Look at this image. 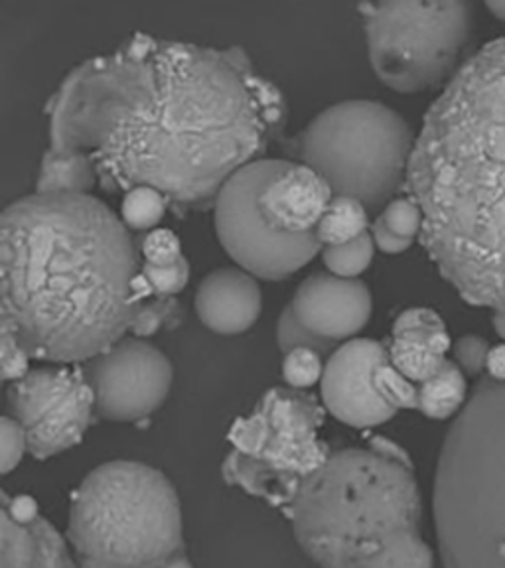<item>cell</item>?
<instances>
[{"mask_svg": "<svg viewBox=\"0 0 505 568\" xmlns=\"http://www.w3.org/2000/svg\"><path fill=\"white\" fill-rule=\"evenodd\" d=\"M34 529L40 541V555H38L36 568H75L62 535L55 531V527L48 519L38 517Z\"/></svg>", "mask_w": 505, "mask_h": 568, "instance_id": "cell-32", "label": "cell"}, {"mask_svg": "<svg viewBox=\"0 0 505 568\" xmlns=\"http://www.w3.org/2000/svg\"><path fill=\"white\" fill-rule=\"evenodd\" d=\"M28 453V438L24 428L14 418H0V471L7 476L22 462Z\"/></svg>", "mask_w": 505, "mask_h": 568, "instance_id": "cell-34", "label": "cell"}, {"mask_svg": "<svg viewBox=\"0 0 505 568\" xmlns=\"http://www.w3.org/2000/svg\"><path fill=\"white\" fill-rule=\"evenodd\" d=\"M375 248L377 247L373 243L372 233L367 231L357 240L347 241L344 245L322 248V261L332 275L357 278L372 265Z\"/></svg>", "mask_w": 505, "mask_h": 568, "instance_id": "cell-24", "label": "cell"}, {"mask_svg": "<svg viewBox=\"0 0 505 568\" xmlns=\"http://www.w3.org/2000/svg\"><path fill=\"white\" fill-rule=\"evenodd\" d=\"M68 539L81 568H194L176 488L142 462L89 471L71 496Z\"/></svg>", "mask_w": 505, "mask_h": 568, "instance_id": "cell-6", "label": "cell"}, {"mask_svg": "<svg viewBox=\"0 0 505 568\" xmlns=\"http://www.w3.org/2000/svg\"><path fill=\"white\" fill-rule=\"evenodd\" d=\"M433 501L444 568H505V383L479 379L454 418Z\"/></svg>", "mask_w": 505, "mask_h": 568, "instance_id": "cell-5", "label": "cell"}, {"mask_svg": "<svg viewBox=\"0 0 505 568\" xmlns=\"http://www.w3.org/2000/svg\"><path fill=\"white\" fill-rule=\"evenodd\" d=\"M373 73L383 85L418 95L446 88L461 70L474 30V9L464 0H390L357 7Z\"/></svg>", "mask_w": 505, "mask_h": 568, "instance_id": "cell-9", "label": "cell"}, {"mask_svg": "<svg viewBox=\"0 0 505 568\" xmlns=\"http://www.w3.org/2000/svg\"><path fill=\"white\" fill-rule=\"evenodd\" d=\"M407 190L438 275L466 304L505 312V36L462 63L426 111Z\"/></svg>", "mask_w": 505, "mask_h": 568, "instance_id": "cell-3", "label": "cell"}, {"mask_svg": "<svg viewBox=\"0 0 505 568\" xmlns=\"http://www.w3.org/2000/svg\"><path fill=\"white\" fill-rule=\"evenodd\" d=\"M289 515L320 568H435L413 464L387 438L332 454L302 484Z\"/></svg>", "mask_w": 505, "mask_h": 568, "instance_id": "cell-4", "label": "cell"}, {"mask_svg": "<svg viewBox=\"0 0 505 568\" xmlns=\"http://www.w3.org/2000/svg\"><path fill=\"white\" fill-rule=\"evenodd\" d=\"M166 204L169 200L160 194L159 190L149 186L133 187L124 194L121 220L131 230H152L162 222L166 213Z\"/></svg>", "mask_w": 505, "mask_h": 568, "instance_id": "cell-25", "label": "cell"}, {"mask_svg": "<svg viewBox=\"0 0 505 568\" xmlns=\"http://www.w3.org/2000/svg\"><path fill=\"white\" fill-rule=\"evenodd\" d=\"M284 113L283 93L241 48L156 40L149 80L93 154L101 186L154 187L188 207L215 202L265 152Z\"/></svg>", "mask_w": 505, "mask_h": 568, "instance_id": "cell-1", "label": "cell"}, {"mask_svg": "<svg viewBox=\"0 0 505 568\" xmlns=\"http://www.w3.org/2000/svg\"><path fill=\"white\" fill-rule=\"evenodd\" d=\"M142 257L149 265H174L176 261L184 257L182 243L174 231L164 230V227L152 230L142 241Z\"/></svg>", "mask_w": 505, "mask_h": 568, "instance_id": "cell-35", "label": "cell"}, {"mask_svg": "<svg viewBox=\"0 0 505 568\" xmlns=\"http://www.w3.org/2000/svg\"><path fill=\"white\" fill-rule=\"evenodd\" d=\"M486 9H488L497 20L505 22V0H489V2H486Z\"/></svg>", "mask_w": 505, "mask_h": 568, "instance_id": "cell-40", "label": "cell"}, {"mask_svg": "<svg viewBox=\"0 0 505 568\" xmlns=\"http://www.w3.org/2000/svg\"><path fill=\"white\" fill-rule=\"evenodd\" d=\"M291 306L306 328L334 342H347L367 326L373 298L367 284L357 278L314 273L296 288Z\"/></svg>", "mask_w": 505, "mask_h": 568, "instance_id": "cell-16", "label": "cell"}, {"mask_svg": "<svg viewBox=\"0 0 505 568\" xmlns=\"http://www.w3.org/2000/svg\"><path fill=\"white\" fill-rule=\"evenodd\" d=\"M380 217L393 233L405 240L415 241L423 233V210L411 195L391 200L390 204L383 207Z\"/></svg>", "mask_w": 505, "mask_h": 568, "instance_id": "cell-29", "label": "cell"}, {"mask_svg": "<svg viewBox=\"0 0 505 568\" xmlns=\"http://www.w3.org/2000/svg\"><path fill=\"white\" fill-rule=\"evenodd\" d=\"M276 344H279V349L283 352V355L293 352V349H299V347H309V349L319 352L322 357H330L340 347V342L320 336L311 328H306L299 316L294 314L291 304L281 312L279 322H276Z\"/></svg>", "mask_w": 505, "mask_h": 568, "instance_id": "cell-26", "label": "cell"}, {"mask_svg": "<svg viewBox=\"0 0 505 568\" xmlns=\"http://www.w3.org/2000/svg\"><path fill=\"white\" fill-rule=\"evenodd\" d=\"M375 387L382 393L383 399L390 403L391 407L405 408V410H417L418 408V385L408 382L405 375H401L390 359H385L377 372H375Z\"/></svg>", "mask_w": 505, "mask_h": 568, "instance_id": "cell-28", "label": "cell"}, {"mask_svg": "<svg viewBox=\"0 0 505 568\" xmlns=\"http://www.w3.org/2000/svg\"><path fill=\"white\" fill-rule=\"evenodd\" d=\"M142 275L151 284L152 293L156 296H176L186 288L190 281V261L180 258L174 265H149L142 263Z\"/></svg>", "mask_w": 505, "mask_h": 568, "instance_id": "cell-31", "label": "cell"}, {"mask_svg": "<svg viewBox=\"0 0 505 568\" xmlns=\"http://www.w3.org/2000/svg\"><path fill=\"white\" fill-rule=\"evenodd\" d=\"M415 141L397 111L380 101L352 99L314 116L301 134L299 152L332 194L355 197L373 212L407 187Z\"/></svg>", "mask_w": 505, "mask_h": 568, "instance_id": "cell-7", "label": "cell"}, {"mask_svg": "<svg viewBox=\"0 0 505 568\" xmlns=\"http://www.w3.org/2000/svg\"><path fill=\"white\" fill-rule=\"evenodd\" d=\"M468 377L453 359L433 379L418 385V413L433 420L458 417L468 403Z\"/></svg>", "mask_w": 505, "mask_h": 568, "instance_id": "cell-19", "label": "cell"}, {"mask_svg": "<svg viewBox=\"0 0 505 568\" xmlns=\"http://www.w3.org/2000/svg\"><path fill=\"white\" fill-rule=\"evenodd\" d=\"M370 213L360 200L350 195H334L326 212L319 223L320 243L324 247L344 245L347 241H354L367 233L370 227Z\"/></svg>", "mask_w": 505, "mask_h": 568, "instance_id": "cell-20", "label": "cell"}, {"mask_svg": "<svg viewBox=\"0 0 505 568\" xmlns=\"http://www.w3.org/2000/svg\"><path fill=\"white\" fill-rule=\"evenodd\" d=\"M324 410L309 393L266 390L248 417L233 423V446L223 462V478L273 507H291L302 484L329 460L320 438Z\"/></svg>", "mask_w": 505, "mask_h": 568, "instance_id": "cell-8", "label": "cell"}, {"mask_svg": "<svg viewBox=\"0 0 505 568\" xmlns=\"http://www.w3.org/2000/svg\"><path fill=\"white\" fill-rule=\"evenodd\" d=\"M101 184L98 164L88 152L48 149L40 164L36 192L40 194H91Z\"/></svg>", "mask_w": 505, "mask_h": 568, "instance_id": "cell-18", "label": "cell"}, {"mask_svg": "<svg viewBox=\"0 0 505 568\" xmlns=\"http://www.w3.org/2000/svg\"><path fill=\"white\" fill-rule=\"evenodd\" d=\"M489 344L482 336L466 334L453 344V362L461 367L466 377L476 379L486 372L488 364Z\"/></svg>", "mask_w": 505, "mask_h": 568, "instance_id": "cell-33", "label": "cell"}, {"mask_svg": "<svg viewBox=\"0 0 505 568\" xmlns=\"http://www.w3.org/2000/svg\"><path fill=\"white\" fill-rule=\"evenodd\" d=\"M385 359V344L370 337L347 339L326 359L320 395L326 410L340 423L354 428H372L400 413L375 387V372Z\"/></svg>", "mask_w": 505, "mask_h": 568, "instance_id": "cell-14", "label": "cell"}, {"mask_svg": "<svg viewBox=\"0 0 505 568\" xmlns=\"http://www.w3.org/2000/svg\"><path fill=\"white\" fill-rule=\"evenodd\" d=\"M385 347H387L390 364L415 385H423L428 379H433L441 373L448 359L444 355L435 354L425 344L405 342V339H395V337H391Z\"/></svg>", "mask_w": 505, "mask_h": 568, "instance_id": "cell-22", "label": "cell"}, {"mask_svg": "<svg viewBox=\"0 0 505 568\" xmlns=\"http://www.w3.org/2000/svg\"><path fill=\"white\" fill-rule=\"evenodd\" d=\"M95 395V415L109 423L151 417L169 397L174 369L169 357L144 337H123L105 354L83 364Z\"/></svg>", "mask_w": 505, "mask_h": 568, "instance_id": "cell-13", "label": "cell"}, {"mask_svg": "<svg viewBox=\"0 0 505 568\" xmlns=\"http://www.w3.org/2000/svg\"><path fill=\"white\" fill-rule=\"evenodd\" d=\"M324 357L309 349V347H299L283 357V379L291 389L304 390L311 389L316 383L322 382L324 367L322 362Z\"/></svg>", "mask_w": 505, "mask_h": 568, "instance_id": "cell-27", "label": "cell"}, {"mask_svg": "<svg viewBox=\"0 0 505 568\" xmlns=\"http://www.w3.org/2000/svg\"><path fill=\"white\" fill-rule=\"evenodd\" d=\"M492 328H494L497 337L505 344V312H494V316H492Z\"/></svg>", "mask_w": 505, "mask_h": 568, "instance_id": "cell-39", "label": "cell"}, {"mask_svg": "<svg viewBox=\"0 0 505 568\" xmlns=\"http://www.w3.org/2000/svg\"><path fill=\"white\" fill-rule=\"evenodd\" d=\"M141 268L95 195L18 197L0 215V332L36 362L88 364L133 329Z\"/></svg>", "mask_w": 505, "mask_h": 568, "instance_id": "cell-2", "label": "cell"}, {"mask_svg": "<svg viewBox=\"0 0 505 568\" xmlns=\"http://www.w3.org/2000/svg\"><path fill=\"white\" fill-rule=\"evenodd\" d=\"M329 182L311 166L293 160L269 159L259 187L257 207L266 227L284 237L312 235L332 202Z\"/></svg>", "mask_w": 505, "mask_h": 568, "instance_id": "cell-15", "label": "cell"}, {"mask_svg": "<svg viewBox=\"0 0 505 568\" xmlns=\"http://www.w3.org/2000/svg\"><path fill=\"white\" fill-rule=\"evenodd\" d=\"M9 417L24 428L28 453L38 460L65 453L83 440L95 415V395L83 365L46 364L9 383Z\"/></svg>", "mask_w": 505, "mask_h": 568, "instance_id": "cell-12", "label": "cell"}, {"mask_svg": "<svg viewBox=\"0 0 505 568\" xmlns=\"http://www.w3.org/2000/svg\"><path fill=\"white\" fill-rule=\"evenodd\" d=\"M391 337L405 339V342H417L431 347L435 354L448 355L453 347V339L446 332V324L441 314L431 308H408L401 312L393 322Z\"/></svg>", "mask_w": 505, "mask_h": 568, "instance_id": "cell-21", "label": "cell"}, {"mask_svg": "<svg viewBox=\"0 0 505 568\" xmlns=\"http://www.w3.org/2000/svg\"><path fill=\"white\" fill-rule=\"evenodd\" d=\"M486 373L489 379L497 383H505V344H496L489 347L488 364H486Z\"/></svg>", "mask_w": 505, "mask_h": 568, "instance_id": "cell-38", "label": "cell"}, {"mask_svg": "<svg viewBox=\"0 0 505 568\" xmlns=\"http://www.w3.org/2000/svg\"><path fill=\"white\" fill-rule=\"evenodd\" d=\"M30 355L18 346L17 339L0 332V377L2 382L14 383L22 379L32 367H30Z\"/></svg>", "mask_w": 505, "mask_h": 568, "instance_id": "cell-36", "label": "cell"}, {"mask_svg": "<svg viewBox=\"0 0 505 568\" xmlns=\"http://www.w3.org/2000/svg\"><path fill=\"white\" fill-rule=\"evenodd\" d=\"M0 525V568H36L40 541L34 524H20L7 509H2Z\"/></svg>", "mask_w": 505, "mask_h": 568, "instance_id": "cell-23", "label": "cell"}, {"mask_svg": "<svg viewBox=\"0 0 505 568\" xmlns=\"http://www.w3.org/2000/svg\"><path fill=\"white\" fill-rule=\"evenodd\" d=\"M154 42L139 32L115 52L85 60L65 75L48 106L52 151L93 156L101 149L149 80Z\"/></svg>", "mask_w": 505, "mask_h": 568, "instance_id": "cell-10", "label": "cell"}, {"mask_svg": "<svg viewBox=\"0 0 505 568\" xmlns=\"http://www.w3.org/2000/svg\"><path fill=\"white\" fill-rule=\"evenodd\" d=\"M266 166L269 159L255 160L228 180L213 202V222L235 265L261 281H284L309 265L324 245L316 233L284 237L266 227L257 207Z\"/></svg>", "mask_w": 505, "mask_h": 568, "instance_id": "cell-11", "label": "cell"}, {"mask_svg": "<svg viewBox=\"0 0 505 568\" xmlns=\"http://www.w3.org/2000/svg\"><path fill=\"white\" fill-rule=\"evenodd\" d=\"M370 233H372L375 247L380 248L385 255H401V253H405V251L411 248V245L415 243L413 240H405V237H400L397 233H393V231L383 223L382 217H377V220L372 223V231H370Z\"/></svg>", "mask_w": 505, "mask_h": 568, "instance_id": "cell-37", "label": "cell"}, {"mask_svg": "<svg viewBox=\"0 0 505 568\" xmlns=\"http://www.w3.org/2000/svg\"><path fill=\"white\" fill-rule=\"evenodd\" d=\"M180 312H182L180 304L174 301V296H156L154 294L139 304L131 332L137 337L151 336L162 324H166L172 316H178Z\"/></svg>", "mask_w": 505, "mask_h": 568, "instance_id": "cell-30", "label": "cell"}, {"mask_svg": "<svg viewBox=\"0 0 505 568\" xmlns=\"http://www.w3.org/2000/svg\"><path fill=\"white\" fill-rule=\"evenodd\" d=\"M263 311L259 278L240 266H222L202 278L195 291V312L205 328L238 336L255 326Z\"/></svg>", "mask_w": 505, "mask_h": 568, "instance_id": "cell-17", "label": "cell"}]
</instances>
